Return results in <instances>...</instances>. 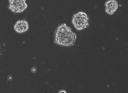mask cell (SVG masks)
Returning <instances> with one entry per match:
<instances>
[{
    "mask_svg": "<svg viewBox=\"0 0 128 93\" xmlns=\"http://www.w3.org/2000/svg\"><path fill=\"white\" fill-rule=\"evenodd\" d=\"M76 38V34L71 28L63 23L60 25L56 30L54 42L60 46L72 47L74 45Z\"/></svg>",
    "mask_w": 128,
    "mask_h": 93,
    "instance_id": "1",
    "label": "cell"
},
{
    "mask_svg": "<svg viewBox=\"0 0 128 93\" xmlns=\"http://www.w3.org/2000/svg\"><path fill=\"white\" fill-rule=\"evenodd\" d=\"M89 20L88 16L86 12H80L73 15L72 22L76 30L81 31L88 27Z\"/></svg>",
    "mask_w": 128,
    "mask_h": 93,
    "instance_id": "2",
    "label": "cell"
},
{
    "mask_svg": "<svg viewBox=\"0 0 128 93\" xmlns=\"http://www.w3.org/2000/svg\"><path fill=\"white\" fill-rule=\"evenodd\" d=\"M9 9L15 13H22L28 8L26 0H9Z\"/></svg>",
    "mask_w": 128,
    "mask_h": 93,
    "instance_id": "3",
    "label": "cell"
},
{
    "mask_svg": "<svg viewBox=\"0 0 128 93\" xmlns=\"http://www.w3.org/2000/svg\"><path fill=\"white\" fill-rule=\"evenodd\" d=\"M105 12L107 14L112 15L116 12L118 7V4L116 0H109L105 3Z\"/></svg>",
    "mask_w": 128,
    "mask_h": 93,
    "instance_id": "4",
    "label": "cell"
},
{
    "mask_svg": "<svg viewBox=\"0 0 128 93\" xmlns=\"http://www.w3.org/2000/svg\"><path fill=\"white\" fill-rule=\"evenodd\" d=\"M28 22L25 20H19L16 22L14 26V29L19 34L23 33L29 29Z\"/></svg>",
    "mask_w": 128,
    "mask_h": 93,
    "instance_id": "5",
    "label": "cell"
},
{
    "mask_svg": "<svg viewBox=\"0 0 128 93\" xmlns=\"http://www.w3.org/2000/svg\"><path fill=\"white\" fill-rule=\"evenodd\" d=\"M62 91H62V90H60V91L59 92V93H62V92H64V93H66V92L65 91V90H62Z\"/></svg>",
    "mask_w": 128,
    "mask_h": 93,
    "instance_id": "6",
    "label": "cell"
},
{
    "mask_svg": "<svg viewBox=\"0 0 128 93\" xmlns=\"http://www.w3.org/2000/svg\"></svg>",
    "mask_w": 128,
    "mask_h": 93,
    "instance_id": "7",
    "label": "cell"
}]
</instances>
